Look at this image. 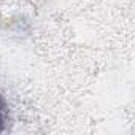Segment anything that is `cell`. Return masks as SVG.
Here are the masks:
<instances>
[{
    "label": "cell",
    "instance_id": "6da1fadb",
    "mask_svg": "<svg viewBox=\"0 0 135 135\" xmlns=\"http://www.w3.org/2000/svg\"><path fill=\"white\" fill-rule=\"evenodd\" d=\"M0 121H2V116H0Z\"/></svg>",
    "mask_w": 135,
    "mask_h": 135
}]
</instances>
